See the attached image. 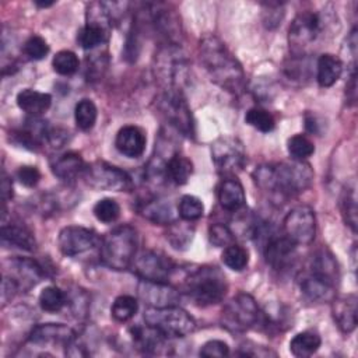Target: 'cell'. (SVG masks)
<instances>
[{"instance_id":"obj_42","label":"cell","mask_w":358,"mask_h":358,"mask_svg":"<svg viewBox=\"0 0 358 358\" xmlns=\"http://www.w3.org/2000/svg\"><path fill=\"white\" fill-rule=\"evenodd\" d=\"M92 213H94V215L96 217L98 221L105 222V224H110V222H115L119 218L120 206L116 200L105 197V199H101L95 203V206L92 208Z\"/></svg>"},{"instance_id":"obj_34","label":"cell","mask_w":358,"mask_h":358,"mask_svg":"<svg viewBox=\"0 0 358 358\" xmlns=\"http://www.w3.org/2000/svg\"><path fill=\"white\" fill-rule=\"evenodd\" d=\"M137 309H138V302L134 296L120 295L113 301L110 313L116 322L123 323L130 320L137 313Z\"/></svg>"},{"instance_id":"obj_1","label":"cell","mask_w":358,"mask_h":358,"mask_svg":"<svg viewBox=\"0 0 358 358\" xmlns=\"http://www.w3.org/2000/svg\"><path fill=\"white\" fill-rule=\"evenodd\" d=\"M199 57L214 84L232 94L242 92L245 87L243 69L220 38L206 35L199 43Z\"/></svg>"},{"instance_id":"obj_6","label":"cell","mask_w":358,"mask_h":358,"mask_svg":"<svg viewBox=\"0 0 358 358\" xmlns=\"http://www.w3.org/2000/svg\"><path fill=\"white\" fill-rule=\"evenodd\" d=\"M144 320L164 336L185 337L194 331L196 320L185 309L172 305L165 308H148L144 312Z\"/></svg>"},{"instance_id":"obj_26","label":"cell","mask_w":358,"mask_h":358,"mask_svg":"<svg viewBox=\"0 0 358 358\" xmlns=\"http://www.w3.org/2000/svg\"><path fill=\"white\" fill-rule=\"evenodd\" d=\"M299 287L302 294L312 302H327L334 299L336 287L313 275L312 273H306L302 275Z\"/></svg>"},{"instance_id":"obj_36","label":"cell","mask_w":358,"mask_h":358,"mask_svg":"<svg viewBox=\"0 0 358 358\" xmlns=\"http://www.w3.org/2000/svg\"><path fill=\"white\" fill-rule=\"evenodd\" d=\"M287 150L294 161H305L315 152V145L305 134H295L288 140Z\"/></svg>"},{"instance_id":"obj_17","label":"cell","mask_w":358,"mask_h":358,"mask_svg":"<svg viewBox=\"0 0 358 358\" xmlns=\"http://www.w3.org/2000/svg\"><path fill=\"white\" fill-rule=\"evenodd\" d=\"M264 257L267 263L275 270H285L294 264L296 256V245L292 243L285 235H271L264 243Z\"/></svg>"},{"instance_id":"obj_24","label":"cell","mask_w":358,"mask_h":358,"mask_svg":"<svg viewBox=\"0 0 358 358\" xmlns=\"http://www.w3.org/2000/svg\"><path fill=\"white\" fill-rule=\"evenodd\" d=\"M313 275L324 280L326 282L331 285H337L338 281V266L336 262V257L331 255V252L326 248H322L316 250L310 260V270Z\"/></svg>"},{"instance_id":"obj_14","label":"cell","mask_w":358,"mask_h":358,"mask_svg":"<svg viewBox=\"0 0 358 358\" xmlns=\"http://www.w3.org/2000/svg\"><path fill=\"white\" fill-rule=\"evenodd\" d=\"M320 28L322 21L316 13L302 11L296 14L288 31V41L294 52L301 53L302 49L309 46L317 38Z\"/></svg>"},{"instance_id":"obj_5","label":"cell","mask_w":358,"mask_h":358,"mask_svg":"<svg viewBox=\"0 0 358 358\" xmlns=\"http://www.w3.org/2000/svg\"><path fill=\"white\" fill-rule=\"evenodd\" d=\"M154 74L165 90H180L189 76V63L183 50L175 43H165L154 57Z\"/></svg>"},{"instance_id":"obj_7","label":"cell","mask_w":358,"mask_h":358,"mask_svg":"<svg viewBox=\"0 0 358 358\" xmlns=\"http://www.w3.org/2000/svg\"><path fill=\"white\" fill-rule=\"evenodd\" d=\"M260 322V310L255 298L239 292L231 298L221 312V324L231 333H243Z\"/></svg>"},{"instance_id":"obj_18","label":"cell","mask_w":358,"mask_h":358,"mask_svg":"<svg viewBox=\"0 0 358 358\" xmlns=\"http://www.w3.org/2000/svg\"><path fill=\"white\" fill-rule=\"evenodd\" d=\"M76 338L74 331L62 323H45L32 329L28 341L35 345H63L67 347Z\"/></svg>"},{"instance_id":"obj_32","label":"cell","mask_w":358,"mask_h":358,"mask_svg":"<svg viewBox=\"0 0 358 358\" xmlns=\"http://www.w3.org/2000/svg\"><path fill=\"white\" fill-rule=\"evenodd\" d=\"M38 302L45 312L55 313L63 309V306L67 303V296L59 287L49 285L41 291Z\"/></svg>"},{"instance_id":"obj_44","label":"cell","mask_w":358,"mask_h":358,"mask_svg":"<svg viewBox=\"0 0 358 358\" xmlns=\"http://www.w3.org/2000/svg\"><path fill=\"white\" fill-rule=\"evenodd\" d=\"M24 53L34 60H41L49 53V45L42 36L32 35L24 43Z\"/></svg>"},{"instance_id":"obj_2","label":"cell","mask_w":358,"mask_h":358,"mask_svg":"<svg viewBox=\"0 0 358 358\" xmlns=\"http://www.w3.org/2000/svg\"><path fill=\"white\" fill-rule=\"evenodd\" d=\"M253 179L262 190L285 199L308 189L313 180V171L303 161L264 164L255 169Z\"/></svg>"},{"instance_id":"obj_35","label":"cell","mask_w":358,"mask_h":358,"mask_svg":"<svg viewBox=\"0 0 358 358\" xmlns=\"http://www.w3.org/2000/svg\"><path fill=\"white\" fill-rule=\"evenodd\" d=\"M221 259L227 267L234 271H242L249 263V253L248 250L236 243H231L225 246Z\"/></svg>"},{"instance_id":"obj_19","label":"cell","mask_w":358,"mask_h":358,"mask_svg":"<svg viewBox=\"0 0 358 358\" xmlns=\"http://www.w3.org/2000/svg\"><path fill=\"white\" fill-rule=\"evenodd\" d=\"M145 134L137 126H123L115 138L116 150L127 158H138L145 150Z\"/></svg>"},{"instance_id":"obj_40","label":"cell","mask_w":358,"mask_h":358,"mask_svg":"<svg viewBox=\"0 0 358 358\" xmlns=\"http://www.w3.org/2000/svg\"><path fill=\"white\" fill-rule=\"evenodd\" d=\"M166 239L175 249H185L193 239V228L185 222H173L169 225Z\"/></svg>"},{"instance_id":"obj_13","label":"cell","mask_w":358,"mask_h":358,"mask_svg":"<svg viewBox=\"0 0 358 358\" xmlns=\"http://www.w3.org/2000/svg\"><path fill=\"white\" fill-rule=\"evenodd\" d=\"M57 245L64 256H77L101 245L98 234L80 225L64 227L57 236Z\"/></svg>"},{"instance_id":"obj_46","label":"cell","mask_w":358,"mask_h":358,"mask_svg":"<svg viewBox=\"0 0 358 358\" xmlns=\"http://www.w3.org/2000/svg\"><path fill=\"white\" fill-rule=\"evenodd\" d=\"M229 354V347L227 343L221 341V340H210L206 344H203V347L200 348V355L201 357H227Z\"/></svg>"},{"instance_id":"obj_31","label":"cell","mask_w":358,"mask_h":358,"mask_svg":"<svg viewBox=\"0 0 358 358\" xmlns=\"http://www.w3.org/2000/svg\"><path fill=\"white\" fill-rule=\"evenodd\" d=\"M193 172V164L189 158L175 152L166 162V178L175 185H185Z\"/></svg>"},{"instance_id":"obj_15","label":"cell","mask_w":358,"mask_h":358,"mask_svg":"<svg viewBox=\"0 0 358 358\" xmlns=\"http://www.w3.org/2000/svg\"><path fill=\"white\" fill-rule=\"evenodd\" d=\"M10 273H4V280H7L15 291H27L36 285L45 275L43 268L32 259L15 257L8 262Z\"/></svg>"},{"instance_id":"obj_30","label":"cell","mask_w":358,"mask_h":358,"mask_svg":"<svg viewBox=\"0 0 358 358\" xmlns=\"http://www.w3.org/2000/svg\"><path fill=\"white\" fill-rule=\"evenodd\" d=\"M320 344H322V340L317 333L312 330H305L295 334L294 338L289 341V351L295 357L305 358L316 352Z\"/></svg>"},{"instance_id":"obj_41","label":"cell","mask_w":358,"mask_h":358,"mask_svg":"<svg viewBox=\"0 0 358 358\" xmlns=\"http://www.w3.org/2000/svg\"><path fill=\"white\" fill-rule=\"evenodd\" d=\"M53 70L60 76H71L78 70L80 62L74 52L71 50H60L55 55L52 60Z\"/></svg>"},{"instance_id":"obj_23","label":"cell","mask_w":358,"mask_h":358,"mask_svg":"<svg viewBox=\"0 0 358 358\" xmlns=\"http://www.w3.org/2000/svg\"><path fill=\"white\" fill-rule=\"evenodd\" d=\"M130 333L137 348L143 350L144 352L161 354L166 348L168 337L159 333L157 329L151 327L150 324H145V327L136 326L130 329Z\"/></svg>"},{"instance_id":"obj_28","label":"cell","mask_w":358,"mask_h":358,"mask_svg":"<svg viewBox=\"0 0 358 358\" xmlns=\"http://www.w3.org/2000/svg\"><path fill=\"white\" fill-rule=\"evenodd\" d=\"M341 73H343V63L337 56L331 53H323L317 59L316 80L322 88H329L333 84H336Z\"/></svg>"},{"instance_id":"obj_3","label":"cell","mask_w":358,"mask_h":358,"mask_svg":"<svg viewBox=\"0 0 358 358\" xmlns=\"http://www.w3.org/2000/svg\"><path fill=\"white\" fill-rule=\"evenodd\" d=\"M228 284L224 273L218 267L203 266L192 270L185 281L183 291L200 306L215 305L221 302L227 294Z\"/></svg>"},{"instance_id":"obj_29","label":"cell","mask_w":358,"mask_h":358,"mask_svg":"<svg viewBox=\"0 0 358 358\" xmlns=\"http://www.w3.org/2000/svg\"><path fill=\"white\" fill-rule=\"evenodd\" d=\"M1 242L6 245H13L18 249H24V250H34L36 248V241L32 235V232L24 227V225H18V224H3L1 227Z\"/></svg>"},{"instance_id":"obj_38","label":"cell","mask_w":358,"mask_h":358,"mask_svg":"<svg viewBox=\"0 0 358 358\" xmlns=\"http://www.w3.org/2000/svg\"><path fill=\"white\" fill-rule=\"evenodd\" d=\"M245 122L263 133H268L275 127L273 115L262 108H250L245 115Z\"/></svg>"},{"instance_id":"obj_27","label":"cell","mask_w":358,"mask_h":358,"mask_svg":"<svg viewBox=\"0 0 358 358\" xmlns=\"http://www.w3.org/2000/svg\"><path fill=\"white\" fill-rule=\"evenodd\" d=\"M52 103V96L46 92H39L25 88L17 94V105L25 113L36 117L46 112Z\"/></svg>"},{"instance_id":"obj_10","label":"cell","mask_w":358,"mask_h":358,"mask_svg":"<svg viewBox=\"0 0 358 358\" xmlns=\"http://www.w3.org/2000/svg\"><path fill=\"white\" fill-rule=\"evenodd\" d=\"M211 159L218 172L229 175L238 172L246 159L243 144L231 136L218 137L211 144Z\"/></svg>"},{"instance_id":"obj_22","label":"cell","mask_w":358,"mask_h":358,"mask_svg":"<svg viewBox=\"0 0 358 358\" xmlns=\"http://www.w3.org/2000/svg\"><path fill=\"white\" fill-rule=\"evenodd\" d=\"M140 213L148 221L159 225H171L179 217L178 207H175L173 203L166 199H152L145 201L140 208Z\"/></svg>"},{"instance_id":"obj_39","label":"cell","mask_w":358,"mask_h":358,"mask_svg":"<svg viewBox=\"0 0 358 358\" xmlns=\"http://www.w3.org/2000/svg\"><path fill=\"white\" fill-rule=\"evenodd\" d=\"M340 208L345 224L352 229L357 231V197L354 187H347L340 199Z\"/></svg>"},{"instance_id":"obj_21","label":"cell","mask_w":358,"mask_h":358,"mask_svg":"<svg viewBox=\"0 0 358 358\" xmlns=\"http://www.w3.org/2000/svg\"><path fill=\"white\" fill-rule=\"evenodd\" d=\"M85 164L78 152L67 151L57 157H55L50 162V168L55 176H57L62 180L71 182L77 179L78 176H83L85 171Z\"/></svg>"},{"instance_id":"obj_37","label":"cell","mask_w":358,"mask_h":358,"mask_svg":"<svg viewBox=\"0 0 358 358\" xmlns=\"http://www.w3.org/2000/svg\"><path fill=\"white\" fill-rule=\"evenodd\" d=\"M178 211H179V217L183 221H196L201 218L204 213V206L199 197L192 194H185L180 197L178 203Z\"/></svg>"},{"instance_id":"obj_20","label":"cell","mask_w":358,"mask_h":358,"mask_svg":"<svg viewBox=\"0 0 358 358\" xmlns=\"http://www.w3.org/2000/svg\"><path fill=\"white\" fill-rule=\"evenodd\" d=\"M333 319L337 327L348 334L354 331L357 327V296L354 294H348L345 296L333 299Z\"/></svg>"},{"instance_id":"obj_12","label":"cell","mask_w":358,"mask_h":358,"mask_svg":"<svg viewBox=\"0 0 358 358\" xmlns=\"http://www.w3.org/2000/svg\"><path fill=\"white\" fill-rule=\"evenodd\" d=\"M131 267L141 280L166 282L175 268V264L164 253L143 250L134 256Z\"/></svg>"},{"instance_id":"obj_9","label":"cell","mask_w":358,"mask_h":358,"mask_svg":"<svg viewBox=\"0 0 358 358\" xmlns=\"http://www.w3.org/2000/svg\"><path fill=\"white\" fill-rule=\"evenodd\" d=\"M83 178L88 186L96 190L129 192L133 189L131 178L120 168L105 161H95L87 165Z\"/></svg>"},{"instance_id":"obj_47","label":"cell","mask_w":358,"mask_h":358,"mask_svg":"<svg viewBox=\"0 0 358 358\" xmlns=\"http://www.w3.org/2000/svg\"><path fill=\"white\" fill-rule=\"evenodd\" d=\"M241 354L242 355H248V357H268V355H275L274 352H271L270 350L262 347V345H257L255 343H248V344H243L241 347Z\"/></svg>"},{"instance_id":"obj_33","label":"cell","mask_w":358,"mask_h":358,"mask_svg":"<svg viewBox=\"0 0 358 358\" xmlns=\"http://www.w3.org/2000/svg\"><path fill=\"white\" fill-rule=\"evenodd\" d=\"M96 106L91 99H81L74 109V119L78 129L88 131L96 122Z\"/></svg>"},{"instance_id":"obj_8","label":"cell","mask_w":358,"mask_h":358,"mask_svg":"<svg viewBox=\"0 0 358 358\" xmlns=\"http://www.w3.org/2000/svg\"><path fill=\"white\" fill-rule=\"evenodd\" d=\"M157 108L165 120L186 137L194 136V123L190 108L180 90H164L157 99Z\"/></svg>"},{"instance_id":"obj_43","label":"cell","mask_w":358,"mask_h":358,"mask_svg":"<svg viewBox=\"0 0 358 358\" xmlns=\"http://www.w3.org/2000/svg\"><path fill=\"white\" fill-rule=\"evenodd\" d=\"M208 239L217 248H224L234 243V232L224 224H213L208 228Z\"/></svg>"},{"instance_id":"obj_16","label":"cell","mask_w":358,"mask_h":358,"mask_svg":"<svg viewBox=\"0 0 358 358\" xmlns=\"http://www.w3.org/2000/svg\"><path fill=\"white\" fill-rule=\"evenodd\" d=\"M137 294L148 308L172 306L176 305L180 298L179 291L168 282L148 280H141L138 282Z\"/></svg>"},{"instance_id":"obj_45","label":"cell","mask_w":358,"mask_h":358,"mask_svg":"<svg viewBox=\"0 0 358 358\" xmlns=\"http://www.w3.org/2000/svg\"><path fill=\"white\" fill-rule=\"evenodd\" d=\"M15 176H17V179L20 180L21 185H24L27 187H34V186L38 185V182L41 179V172L36 166L22 165L17 169Z\"/></svg>"},{"instance_id":"obj_4","label":"cell","mask_w":358,"mask_h":358,"mask_svg":"<svg viewBox=\"0 0 358 358\" xmlns=\"http://www.w3.org/2000/svg\"><path fill=\"white\" fill-rule=\"evenodd\" d=\"M137 249V231L129 225H120L108 232L101 241L99 257L105 266L113 270H126L131 266Z\"/></svg>"},{"instance_id":"obj_48","label":"cell","mask_w":358,"mask_h":358,"mask_svg":"<svg viewBox=\"0 0 358 358\" xmlns=\"http://www.w3.org/2000/svg\"><path fill=\"white\" fill-rule=\"evenodd\" d=\"M13 196V186L11 182L8 180V178L3 173V179H1V197H3V204H6L7 199H10Z\"/></svg>"},{"instance_id":"obj_49","label":"cell","mask_w":358,"mask_h":358,"mask_svg":"<svg viewBox=\"0 0 358 358\" xmlns=\"http://www.w3.org/2000/svg\"><path fill=\"white\" fill-rule=\"evenodd\" d=\"M35 4H36L39 8H46V7L53 6L55 1H41V0H35Z\"/></svg>"},{"instance_id":"obj_11","label":"cell","mask_w":358,"mask_h":358,"mask_svg":"<svg viewBox=\"0 0 358 358\" xmlns=\"http://www.w3.org/2000/svg\"><path fill=\"white\" fill-rule=\"evenodd\" d=\"M285 236L295 245H310L316 236V217L310 207L296 206L284 218Z\"/></svg>"},{"instance_id":"obj_25","label":"cell","mask_w":358,"mask_h":358,"mask_svg":"<svg viewBox=\"0 0 358 358\" xmlns=\"http://www.w3.org/2000/svg\"><path fill=\"white\" fill-rule=\"evenodd\" d=\"M246 200L242 183L236 178H227L218 186V201L227 211H238Z\"/></svg>"}]
</instances>
